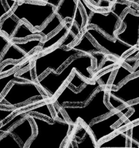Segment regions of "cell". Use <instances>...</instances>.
Listing matches in <instances>:
<instances>
[{
    "instance_id": "cell-31",
    "label": "cell",
    "mask_w": 139,
    "mask_h": 148,
    "mask_svg": "<svg viewBox=\"0 0 139 148\" xmlns=\"http://www.w3.org/2000/svg\"><path fill=\"white\" fill-rule=\"evenodd\" d=\"M118 65H119V64H118L115 65V66H111V67L110 68V69H109L108 70H107L106 72H103L102 75H99L98 77H96V79L98 81V82H99V83L101 84V85L102 88H108L109 85V82L110 77H111V75L113 74V72H114V71L117 69Z\"/></svg>"
},
{
    "instance_id": "cell-25",
    "label": "cell",
    "mask_w": 139,
    "mask_h": 148,
    "mask_svg": "<svg viewBox=\"0 0 139 148\" xmlns=\"http://www.w3.org/2000/svg\"><path fill=\"white\" fill-rule=\"evenodd\" d=\"M51 108H52V104L45 103L43 105L36 106L33 108L23 110V111L27 116L42 115L43 116L46 117V120L52 122V121H54L56 117H55L54 113H53V111H52V110H51Z\"/></svg>"
},
{
    "instance_id": "cell-14",
    "label": "cell",
    "mask_w": 139,
    "mask_h": 148,
    "mask_svg": "<svg viewBox=\"0 0 139 148\" xmlns=\"http://www.w3.org/2000/svg\"><path fill=\"white\" fill-rule=\"evenodd\" d=\"M36 130L28 116L16 124L10 130L8 133L13 136L22 146L26 148L29 142L36 134Z\"/></svg>"
},
{
    "instance_id": "cell-32",
    "label": "cell",
    "mask_w": 139,
    "mask_h": 148,
    "mask_svg": "<svg viewBox=\"0 0 139 148\" xmlns=\"http://www.w3.org/2000/svg\"><path fill=\"white\" fill-rule=\"evenodd\" d=\"M77 39L78 40V38H77L70 30H69V32H68V33L67 34V36H65V37L64 38L63 40L59 43V46L66 49H69V48H70L71 46H72V44L75 43V40H77Z\"/></svg>"
},
{
    "instance_id": "cell-39",
    "label": "cell",
    "mask_w": 139,
    "mask_h": 148,
    "mask_svg": "<svg viewBox=\"0 0 139 148\" xmlns=\"http://www.w3.org/2000/svg\"><path fill=\"white\" fill-rule=\"evenodd\" d=\"M7 134V133H4V132L1 131V130H0V138H1V137H2V136L4 135V134Z\"/></svg>"
},
{
    "instance_id": "cell-26",
    "label": "cell",
    "mask_w": 139,
    "mask_h": 148,
    "mask_svg": "<svg viewBox=\"0 0 139 148\" xmlns=\"http://www.w3.org/2000/svg\"><path fill=\"white\" fill-rule=\"evenodd\" d=\"M133 75H134L133 70L126 67L122 63L120 64L117 66L115 76H114L113 80L111 81V85H109V86L107 88L117 89V88L120 87L123 81H126L127 79V77H131V76Z\"/></svg>"
},
{
    "instance_id": "cell-41",
    "label": "cell",
    "mask_w": 139,
    "mask_h": 148,
    "mask_svg": "<svg viewBox=\"0 0 139 148\" xmlns=\"http://www.w3.org/2000/svg\"><path fill=\"white\" fill-rule=\"evenodd\" d=\"M0 98H1V97H0Z\"/></svg>"
},
{
    "instance_id": "cell-35",
    "label": "cell",
    "mask_w": 139,
    "mask_h": 148,
    "mask_svg": "<svg viewBox=\"0 0 139 148\" xmlns=\"http://www.w3.org/2000/svg\"><path fill=\"white\" fill-rule=\"evenodd\" d=\"M11 42L12 41L8 38H7L5 36L0 33V60H1L3 54H4V51L7 49V47L10 46Z\"/></svg>"
},
{
    "instance_id": "cell-11",
    "label": "cell",
    "mask_w": 139,
    "mask_h": 148,
    "mask_svg": "<svg viewBox=\"0 0 139 148\" xmlns=\"http://www.w3.org/2000/svg\"><path fill=\"white\" fill-rule=\"evenodd\" d=\"M91 38L94 40L97 46L101 48L107 55L117 59H122L123 57L133 51V49L127 45L122 43L120 40H112L107 38L105 35L98 31L95 27H88L84 30Z\"/></svg>"
},
{
    "instance_id": "cell-1",
    "label": "cell",
    "mask_w": 139,
    "mask_h": 148,
    "mask_svg": "<svg viewBox=\"0 0 139 148\" xmlns=\"http://www.w3.org/2000/svg\"><path fill=\"white\" fill-rule=\"evenodd\" d=\"M94 59L88 55H78L72 58L69 63L58 73L48 71L38 81V85L47 95L48 98H52L62 88L67 79L75 71L81 77L92 82V79L95 80V77L90 69L94 66Z\"/></svg>"
},
{
    "instance_id": "cell-37",
    "label": "cell",
    "mask_w": 139,
    "mask_h": 148,
    "mask_svg": "<svg viewBox=\"0 0 139 148\" xmlns=\"http://www.w3.org/2000/svg\"><path fill=\"white\" fill-rule=\"evenodd\" d=\"M130 3L133 4L134 6H136L138 9L139 10V0H133V1H129Z\"/></svg>"
},
{
    "instance_id": "cell-28",
    "label": "cell",
    "mask_w": 139,
    "mask_h": 148,
    "mask_svg": "<svg viewBox=\"0 0 139 148\" xmlns=\"http://www.w3.org/2000/svg\"><path fill=\"white\" fill-rule=\"evenodd\" d=\"M0 148H24L10 133L4 134L0 138Z\"/></svg>"
},
{
    "instance_id": "cell-33",
    "label": "cell",
    "mask_w": 139,
    "mask_h": 148,
    "mask_svg": "<svg viewBox=\"0 0 139 148\" xmlns=\"http://www.w3.org/2000/svg\"><path fill=\"white\" fill-rule=\"evenodd\" d=\"M129 130L130 140L139 145V123L127 127Z\"/></svg>"
},
{
    "instance_id": "cell-12",
    "label": "cell",
    "mask_w": 139,
    "mask_h": 148,
    "mask_svg": "<svg viewBox=\"0 0 139 148\" xmlns=\"http://www.w3.org/2000/svg\"><path fill=\"white\" fill-rule=\"evenodd\" d=\"M120 23L124 25V28L115 35L116 39L134 50L139 44V13L127 10L122 17Z\"/></svg>"
},
{
    "instance_id": "cell-22",
    "label": "cell",
    "mask_w": 139,
    "mask_h": 148,
    "mask_svg": "<svg viewBox=\"0 0 139 148\" xmlns=\"http://www.w3.org/2000/svg\"><path fill=\"white\" fill-rule=\"evenodd\" d=\"M38 36V30H33L28 25L23 21H20V25L17 27L14 31V34L12 36L10 40L11 41H23L27 40L28 38H30L32 37H35Z\"/></svg>"
},
{
    "instance_id": "cell-10",
    "label": "cell",
    "mask_w": 139,
    "mask_h": 148,
    "mask_svg": "<svg viewBox=\"0 0 139 148\" xmlns=\"http://www.w3.org/2000/svg\"><path fill=\"white\" fill-rule=\"evenodd\" d=\"M131 111V110L126 106L115 111L106 118H103L99 121L92 123L88 127V130L92 135L96 146L109 136L111 137L119 132L114 126L120 122V121L124 119Z\"/></svg>"
},
{
    "instance_id": "cell-29",
    "label": "cell",
    "mask_w": 139,
    "mask_h": 148,
    "mask_svg": "<svg viewBox=\"0 0 139 148\" xmlns=\"http://www.w3.org/2000/svg\"><path fill=\"white\" fill-rule=\"evenodd\" d=\"M17 1L0 0V23L6 16L11 14L13 9L15 7Z\"/></svg>"
},
{
    "instance_id": "cell-19",
    "label": "cell",
    "mask_w": 139,
    "mask_h": 148,
    "mask_svg": "<svg viewBox=\"0 0 139 148\" xmlns=\"http://www.w3.org/2000/svg\"><path fill=\"white\" fill-rule=\"evenodd\" d=\"M127 106L132 111L127 114L122 121H120L117 124L115 128L118 132L122 131L133 124L139 123V101L128 104Z\"/></svg>"
},
{
    "instance_id": "cell-36",
    "label": "cell",
    "mask_w": 139,
    "mask_h": 148,
    "mask_svg": "<svg viewBox=\"0 0 139 148\" xmlns=\"http://www.w3.org/2000/svg\"><path fill=\"white\" fill-rule=\"evenodd\" d=\"M61 1H62V0H42V1H43V3H46V4H50L52 7H54L55 9H56L59 7V5L61 3Z\"/></svg>"
},
{
    "instance_id": "cell-9",
    "label": "cell",
    "mask_w": 139,
    "mask_h": 148,
    "mask_svg": "<svg viewBox=\"0 0 139 148\" xmlns=\"http://www.w3.org/2000/svg\"><path fill=\"white\" fill-rule=\"evenodd\" d=\"M101 87V84L96 79L94 82H87L80 91H74L67 83L52 101V107L60 109L64 106H83Z\"/></svg>"
},
{
    "instance_id": "cell-24",
    "label": "cell",
    "mask_w": 139,
    "mask_h": 148,
    "mask_svg": "<svg viewBox=\"0 0 139 148\" xmlns=\"http://www.w3.org/2000/svg\"><path fill=\"white\" fill-rule=\"evenodd\" d=\"M20 23V20L10 14L6 16L0 23V33L10 39L14 34Z\"/></svg>"
},
{
    "instance_id": "cell-17",
    "label": "cell",
    "mask_w": 139,
    "mask_h": 148,
    "mask_svg": "<svg viewBox=\"0 0 139 148\" xmlns=\"http://www.w3.org/2000/svg\"><path fill=\"white\" fill-rule=\"evenodd\" d=\"M30 60H28L27 62L24 64V65H22L21 67L19 68L18 69H16L14 71H12L10 74H7V75H2L0 77V97L4 94L7 88H8L10 84L12 82H28L22 77H20V75L22 73V70L26 67H29L30 66Z\"/></svg>"
},
{
    "instance_id": "cell-2",
    "label": "cell",
    "mask_w": 139,
    "mask_h": 148,
    "mask_svg": "<svg viewBox=\"0 0 139 148\" xmlns=\"http://www.w3.org/2000/svg\"><path fill=\"white\" fill-rule=\"evenodd\" d=\"M36 130V134L26 148H63L62 145L75 126L67 121L55 119L51 121L36 115H28Z\"/></svg>"
},
{
    "instance_id": "cell-7",
    "label": "cell",
    "mask_w": 139,
    "mask_h": 148,
    "mask_svg": "<svg viewBox=\"0 0 139 148\" xmlns=\"http://www.w3.org/2000/svg\"><path fill=\"white\" fill-rule=\"evenodd\" d=\"M73 48L66 49L60 46H56L49 52L40 55L33 60V72L35 82L43 77L46 72L51 70L58 73L64 64L72 58L81 55Z\"/></svg>"
},
{
    "instance_id": "cell-34",
    "label": "cell",
    "mask_w": 139,
    "mask_h": 148,
    "mask_svg": "<svg viewBox=\"0 0 139 148\" xmlns=\"http://www.w3.org/2000/svg\"><path fill=\"white\" fill-rule=\"evenodd\" d=\"M114 1H106V0H93V1H87V2L101 10H109Z\"/></svg>"
},
{
    "instance_id": "cell-21",
    "label": "cell",
    "mask_w": 139,
    "mask_h": 148,
    "mask_svg": "<svg viewBox=\"0 0 139 148\" xmlns=\"http://www.w3.org/2000/svg\"><path fill=\"white\" fill-rule=\"evenodd\" d=\"M28 57L27 55L23 53L19 48H17L14 44L12 41L10 44V46L7 47L6 51H4L1 60H0V66H2L4 63L7 62H20L23 59H26Z\"/></svg>"
},
{
    "instance_id": "cell-6",
    "label": "cell",
    "mask_w": 139,
    "mask_h": 148,
    "mask_svg": "<svg viewBox=\"0 0 139 148\" xmlns=\"http://www.w3.org/2000/svg\"><path fill=\"white\" fill-rule=\"evenodd\" d=\"M47 98L36 82H12L0 98V108L16 109L28 101H45Z\"/></svg>"
},
{
    "instance_id": "cell-40",
    "label": "cell",
    "mask_w": 139,
    "mask_h": 148,
    "mask_svg": "<svg viewBox=\"0 0 139 148\" xmlns=\"http://www.w3.org/2000/svg\"><path fill=\"white\" fill-rule=\"evenodd\" d=\"M135 59H136V61H137V62H138H138H139V56H137V57H136Z\"/></svg>"
},
{
    "instance_id": "cell-16",
    "label": "cell",
    "mask_w": 139,
    "mask_h": 148,
    "mask_svg": "<svg viewBox=\"0 0 139 148\" xmlns=\"http://www.w3.org/2000/svg\"><path fill=\"white\" fill-rule=\"evenodd\" d=\"M71 47L73 48L77 51L80 52L81 54L88 55L90 56L95 53L104 52L101 48L94 44L91 38L85 33H83L78 38V41L74 43Z\"/></svg>"
},
{
    "instance_id": "cell-27",
    "label": "cell",
    "mask_w": 139,
    "mask_h": 148,
    "mask_svg": "<svg viewBox=\"0 0 139 148\" xmlns=\"http://www.w3.org/2000/svg\"><path fill=\"white\" fill-rule=\"evenodd\" d=\"M72 141L75 145L76 148H98L94 143V138L88 130H87L85 136L82 140H77L72 139Z\"/></svg>"
},
{
    "instance_id": "cell-20",
    "label": "cell",
    "mask_w": 139,
    "mask_h": 148,
    "mask_svg": "<svg viewBox=\"0 0 139 148\" xmlns=\"http://www.w3.org/2000/svg\"><path fill=\"white\" fill-rule=\"evenodd\" d=\"M64 23H65L59 18V16L54 13L46 24L41 29L38 30V36L42 38L43 40H46L55 32L57 31L63 25Z\"/></svg>"
},
{
    "instance_id": "cell-8",
    "label": "cell",
    "mask_w": 139,
    "mask_h": 148,
    "mask_svg": "<svg viewBox=\"0 0 139 148\" xmlns=\"http://www.w3.org/2000/svg\"><path fill=\"white\" fill-rule=\"evenodd\" d=\"M107 89L106 103L114 111L139 101V73L125 81L117 89Z\"/></svg>"
},
{
    "instance_id": "cell-38",
    "label": "cell",
    "mask_w": 139,
    "mask_h": 148,
    "mask_svg": "<svg viewBox=\"0 0 139 148\" xmlns=\"http://www.w3.org/2000/svg\"><path fill=\"white\" fill-rule=\"evenodd\" d=\"M133 72L134 75H137V74L139 73V64H138L136 65V66L135 67L134 70H133Z\"/></svg>"
},
{
    "instance_id": "cell-23",
    "label": "cell",
    "mask_w": 139,
    "mask_h": 148,
    "mask_svg": "<svg viewBox=\"0 0 139 148\" xmlns=\"http://www.w3.org/2000/svg\"><path fill=\"white\" fill-rule=\"evenodd\" d=\"M44 41L40 36H35L25 40L23 41H12L17 48L20 49L23 53L28 56H30V53L37 48L41 47L42 43Z\"/></svg>"
},
{
    "instance_id": "cell-30",
    "label": "cell",
    "mask_w": 139,
    "mask_h": 148,
    "mask_svg": "<svg viewBox=\"0 0 139 148\" xmlns=\"http://www.w3.org/2000/svg\"><path fill=\"white\" fill-rule=\"evenodd\" d=\"M72 75V77L67 82L68 85L74 91H80L81 88H83L86 85L87 82H85V79H83L82 77L80 76L75 71Z\"/></svg>"
},
{
    "instance_id": "cell-4",
    "label": "cell",
    "mask_w": 139,
    "mask_h": 148,
    "mask_svg": "<svg viewBox=\"0 0 139 148\" xmlns=\"http://www.w3.org/2000/svg\"><path fill=\"white\" fill-rule=\"evenodd\" d=\"M132 4L129 1H114L107 12L94 11L88 20L86 28L95 26L96 28L107 38L115 40V35L121 32L124 25L120 23L121 17L127 10H131Z\"/></svg>"
},
{
    "instance_id": "cell-18",
    "label": "cell",
    "mask_w": 139,
    "mask_h": 148,
    "mask_svg": "<svg viewBox=\"0 0 139 148\" xmlns=\"http://www.w3.org/2000/svg\"><path fill=\"white\" fill-rule=\"evenodd\" d=\"M71 24L72 23L69 21H65L63 25L56 32H55L52 36H51L50 37L48 38L46 40H45L42 43L41 46L40 47V52L43 51L45 50H47V49H50L52 46H55L57 43H59L62 40L64 39V38L67 36V34L69 32L70 28L71 27Z\"/></svg>"
},
{
    "instance_id": "cell-3",
    "label": "cell",
    "mask_w": 139,
    "mask_h": 148,
    "mask_svg": "<svg viewBox=\"0 0 139 148\" xmlns=\"http://www.w3.org/2000/svg\"><path fill=\"white\" fill-rule=\"evenodd\" d=\"M106 95L107 89L101 87L83 106H64L59 110L72 125L75 127L78 120L81 119L88 128L95 120L101 119L115 111L107 105Z\"/></svg>"
},
{
    "instance_id": "cell-5",
    "label": "cell",
    "mask_w": 139,
    "mask_h": 148,
    "mask_svg": "<svg viewBox=\"0 0 139 148\" xmlns=\"http://www.w3.org/2000/svg\"><path fill=\"white\" fill-rule=\"evenodd\" d=\"M56 9L41 1H17L11 14L27 23L33 30L41 29L55 13Z\"/></svg>"
},
{
    "instance_id": "cell-13",
    "label": "cell",
    "mask_w": 139,
    "mask_h": 148,
    "mask_svg": "<svg viewBox=\"0 0 139 148\" xmlns=\"http://www.w3.org/2000/svg\"><path fill=\"white\" fill-rule=\"evenodd\" d=\"M80 8L78 0H62L59 7L55 10V14L65 23L69 21L78 27L82 33L83 31L84 17Z\"/></svg>"
},
{
    "instance_id": "cell-15",
    "label": "cell",
    "mask_w": 139,
    "mask_h": 148,
    "mask_svg": "<svg viewBox=\"0 0 139 148\" xmlns=\"http://www.w3.org/2000/svg\"><path fill=\"white\" fill-rule=\"evenodd\" d=\"M129 130L126 128L98 145V148H130Z\"/></svg>"
}]
</instances>
